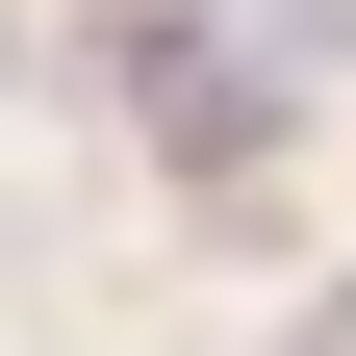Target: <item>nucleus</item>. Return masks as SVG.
<instances>
[{
    "instance_id": "2",
    "label": "nucleus",
    "mask_w": 356,
    "mask_h": 356,
    "mask_svg": "<svg viewBox=\"0 0 356 356\" xmlns=\"http://www.w3.org/2000/svg\"><path fill=\"white\" fill-rule=\"evenodd\" d=\"M305 356H356V305H331V331H305Z\"/></svg>"
},
{
    "instance_id": "1",
    "label": "nucleus",
    "mask_w": 356,
    "mask_h": 356,
    "mask_svg": "<svg viewBox=\"0 0 356 356\" xmlns=\"http://www.w3.org/2000/svg\"><path fill=\"white\" fill-rule=\"evenodd\" d=\"M229 26H254L280 76H356V0H229Z\"/></svg>"
}]
</instances>
